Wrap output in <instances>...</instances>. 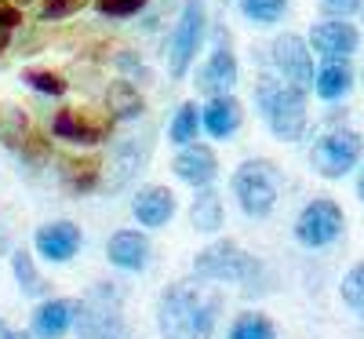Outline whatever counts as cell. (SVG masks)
Masks as SVG:
<instances>
[{"mask_svg":"<svg viewBox=\"0 0 364 339\" xmlns=\"http://www.w3.org/2000/svg\"><path fill=\"white\" fill-rule=\"evenodd\" d=\"M4 339H29L26 332H4Z\"/></svg>","mask_w":364,"mask_h":339,"instance_id":"cell-32","label":"cell"},{"mask_svg":"<svg viewBox=\"0 0 364 339\" xmlns=\"http://www.w3.org/2000/svg\"><path fill=\"white\" fill-rule=\"evenodd\" d=\"M66 182L73 190H91L99 182V165H66Z\"/></svg>","mask_w":364,"mask_h":339,"instance_id":"cell-28","label":"cell"},{"mask_svg":"<svg viewBox=\"0 0 364 339\" xmlns=\"http://www.w3.org/2000/svg\"><path fill=\"white\" fill-rule=\"evenodd\" d=\"M190 219L200 234H215L223 226V201L211 187H200V194L193 197V208H190Z\"/></svg>","mask_w":364,"mask_h":339,"instance_id":"cell-20","label":"cell"},{"mask_svg":"<svg viewBox=\"0 0 364 339\" xmlns=\"http://www.w3.org/2000/svg\"><path fill=\"white\" fill-rule=\"evenodd\" d=\"M233 84H237V58L230 51V37L219 29L215 33V51H211V58L204 63V70L197 77V88L204 91V95H230Z\"/></svg>","mask_w":364,"mask_h":339,"instance_id":"cell-10","label":"cell"},{"mask_svg":"<svg viewBox=\"0 0 364 339\" xmlns=\"http://www.w3.org/2000/svg\"><path fill=\"white\" fill-rule=\"evenodd\" d=\"M87 4V0H44L41 8V19L44 22H55V19H70L73 11H80Z\"/></svg>","mask_w":364,"mask_h":339,"instance_id":"cell-30","label":"cell"},{"mask_svg":"<svg viewBox=\"0 0 364 339\" xmlns=\"http://www.w3.org/2000/svg\"><path fill=\"white\" fill-rule=\"evenodd\" d=\"M339 234H343V208L328 197L310 201L295 219V237L306 244V249H324V244H331Z\"/></svg>","mask_w":364,"mask_h":339,"instance_id":"cell-8","label":"cell"},{"mask_svg":"<svg viewBox=\"0 0 364 339\" xmlns=\"http://www.w3.org/2000/svg\"><path fill=\"white\" fill-rule=\"evenodd\" d=\"M171 168H175V175L182 179V182H190V187H211V179L219 175V161H215V153H211L208 146H200V142H186L182 146V153L171 161Z\"/></svg>","mask_w":364,"mask_h":339,"instance_id":"cell-13","label":"cell"},{"mask_svg":"<svg viewBox=\"0 0 364 339\" xmlns=\"http://www.w3.org/2000/svg\"><path fill=\"white\" fill-rule=\"evenodd\" d=\"M197 132H200V113H197V103L178 106V113L171 117V128H168L171 142H175V146H186V142H193V139H197Z\"/></svg>","mask_w":364,"mask_h":339,"instance_id":"cell-23","label":"cell"},{"mask_svg":"<svg viewBox=\"0 0 364 339\" xmlns=\"http://www.w3.org/2000/svg\"><path fill=\"white\" fill-rule=\"evenodd\" d=\"M321 99H343L346 91L353 88V70H350V63L346 58H328V63L314 73V84H310Z\"/></svg>","mask_w":364,"mask_h":339,"instance_id":"cell-18","label":"cell"},{"mask_svg":"<svg viewBox=\"0 0 364 339\" xmlns=\"http://www.w3.org/2000/svg\"><path fill=\"white\" fill-rule=\"evenodd\" d=\"M343 299L350 306H364V263H357L346 277H343Z\"/></svg>","mask_w":364,"mask_h":339,"instance_id":"cell-29","label":"cell"},{"mask_svg":"<svg viewBox=\"0 0 364 339\" xmlns=\"http://www.w3.org/2000/svg\"><path fill=\"white\" fill-rule=\"evenodd\" d=\"M233 194L245 208V215L252 219H262V215L273 212L281 194V172L273 168L269 161H245L233 172Z\"/></svg>","mask_w":364,"mask_h":339,"instance_id":"cell-4","label":"cell"},{"mask_svg":"<svg viewBox=\"0 0 364 339\" xmlns=\"http://www.w3.org/2000/svg\"><path fill=\"white\" fill-rule=\"evenodd\" d=\"M200 41H204V0H186L178 22H175V33L168 41V70L175 80L186 77L190 63L197 58Z\"/></svg>","mask_w":364,"mask_h":339,"instance_id":"cell-6","label":"cell"},{"mask_svg":"<svg viewBox=\"0 0 364 339\" xmlns=\"http://www.w3.org/2000/svg\"><path fill=\"white\" fill-rule=\"evenodd\" d=\"M51 132L58 135V139H66V142H80V146H95V142H102V125H91L87 117H80V113H73V110H63L55 120H51Z\"/></svg>","mask_w":364,"mask_h":339,"instance_id":"cell-19","label":"cell"},{"mask_svg":"<svg viewBox=\"0 0 364 339\" xmlns=\"http://www.w3.org/2000/svg\"><path fill=\"white\" fill-rule=\"evenodd\" d=\"M80 241H84V237H80V226L70 223V219L48 223V226H41L37 237H33L37 252H41L48 263H70V259L77 256V249H80Z\"/></svg>","mask_w":364,"mask_h":339,"instance_id":"cell-12","label":"cell"},{"mask_svg":"<svg viewBox=\"0 0 364 339\" xmlns=\"http://www.w3.org/2000/svg\"><path fill=\"white\" fill-rule=\"evenodd\" d=\"M73 318H77L73 299H51L33 314V335L37 339H58L73 328Z\"/></svg>","mask_w":364,"mask_h":339,"instance_id":"cell-16","label":"cell"},{"mask_svg":"<svg viewBox=\"0 0 364 339\" xmlns=\"http://www.w3.org/2000/svg\"><path fill=\"white\" fill-rule=\"evenodd\" d=\"M146 4H149V0H95L99 15H106V19H132V15H139Z\"/></svg>","mask_w":364,"mask_h":339,"instance_id":"cell-27","label":"cell"},{"mask_svg":"<svg viewBox=\"0 0 364 339\" xmlns=\"http://www.w3.org/2000/svg\"><path fill=\"white\" fill-rule=\"evenodd\" d=\"M310 44L314 51H321L324 58H350L360 44V33L346 22V19H328V22H317L314 33H310Z\"/></svg>","mask_w":364,"mask_h":339,"instance_id":"cell-11","label":"cell"},{"mask_svg":"<svg viewBox=\"0 0 364 339\" xmlns=\"http://www.w3.org/2000/svg\"><path fill=\"white\" fill-rule=\"evenodd\" d=\"M230 339H273V321L266 314H240L230 328Z\"/></svg>","mask_w":364,"mask_h":339,"instance_id":"cell-24","label":"cell"},{"mask_svg":"<svg viewBox=\"0 0 364 339\" xmlns=\"http://www.w3.org/2000/svg\"><path fill=\"white\" fill-rule=\"evenodd\" d=\"M106 106H109V117H117V120H135V117L146 110L142 95H139L128 80H113V84H109Z\"/></svg>","mask_w":364,"mask_h":339,"instance_id":"cell-21","label":"cell"},{"mask_svg":"<svg viewBox=\"0 0 364 339\" xmlns=\"http://www.w3.org/2000/svg\"><path fill=\"white\" fill-rule=\"evenodd\" d=\"M200 125L215 139H230L240 128V103L233 95H211V103L200 113Z\"/></svg>","mask_w":364,"mask_h":339,"instance_id":"cell-17","label":"cell"},{"mask_svg":"<svg viewBox=\"0 0 364 339\" xmlns=\"http://www.w3.org/2000/svg\"><path fill=\"white\" fill-rule=\"evenodd\" d=\"M259 270V259L248 256L237 241H215L193 259V273L204 281H255Z\"/></svg>","mask_w":364,"mask_h":339,"instance_id":"cell-5","label":"cell"},{"mask_svg":"<svg viewBox=\"0 0 364 339\" xmlns=\"http://www.w3.org/2000/svg\"><path fill=\"white\" fill-rule=\"evenodd\" d=\"M113 339H128V335H124V332H117V335H113Z\"/></svg>","mask_w":364,"mask_h":339,"instance_id":"cell-35","label":"cell"},{"mask_svg":"<svg viewBox=\"0 0 364 339\" xmlns=\"http://www.w3.org/2000/svg\"><path fill=\"white\" fill-rule=\"evenodd\" d=\"M175 208L178 204H175V194L168 187H146V190H139V197L132 204L135 219L142 226H164L171 215H175Z\"/></svg>","mask_w":364,"mask_h":339,"instance_id":"cell-15","label":"cell"},{"mask_svg":"<svg viewBox=\"0 0 364 339\" xmlns=\"http://www.w3.org/2000/svg\"><path fill=\"white\" fill-rule=\"evenodd\" d=\"M310 161H314V172L324 175V179H343L357 161H360V135L343 128V132H328L317 139L314 153H310Z\"/></svg>","mask_w":364,"mask_h":339,"instance_id":"cell-7","label":"cell"},{"mask_svg":"<svg viewBox=\"0 0 364 339\" xmlns=\"http://www.w3.org/2000/svg\"><path fill=\"white\" fill-rule=\"evenodd\" d=\"M26 84L41 91V95H66V80L48 70H26Z\"/></svg>","mask_w":364,"mask_h":339,"instance_id":"cell-26","label":"cell"},{"mask_svg":"<svg viewBox=\"0 0 364 339\" xmlns=\"http://www.w3.org/2000/svg\"><path fill=\"white\" fill-rule=\"evenodd\" d=\"M321 8L331 19H350L353 11H360V0H321Z\"/></svg>","mask_w":364,"mask_h":339,"instance_id":"cell-31","label":"cell"},{"mask_svg":"<svg viewBox=\"0 0 364 339\" xmlns=\"http://www.w3.org/2000/svg\"><path fill=\"white\" fill-rule=\"evenodd\" d=\"M259 110L269 120L273 135L284 142H295L306 132V91L288 80L262 77L259 80Z\"/></svg>","mask_w":364,"mask_h":339,"instance_id":"cell-2","label":"cell"},{"mask_svg":"<svg viewBox=\"0 0 364 339\" xmlns=\"http://www.w3.org/2000/svg\"><path fill=\"white\" fill-rule=\"evenodd\" d=\"M120 311H124V296H120V288H113L109 281L95 285L84 303H77V335L80 339H113L117 332H124V318H120Z\"/></svg>","mask_w":364,"mask_h":339,"instance_id":"cell-3","label":"cell"},{"mask_svg":"<svg viewBox=\"0 0 364 339\" xmlns=\"http://www.w3.org/2000/svg\"><path fill=\"white\" fill-rule=\"evenodd\" d=\"M106 256H109V263L120 266V270H142V266L149 263V241H146L139 230H120V234L109 237Z\"/></svg>","mask_w":364,"mask_h":339,"instance_id":"cell-14","label":"cell"},{"mask_svg":"<svg viewBox=\"0 0 364 339\" xmlns=\"http://www.w3.org/2000/svg\"><path fill=\"white\" fill-rule=\"evenodd\" d=\"M11 270H15V281H18V288H22L26 296H44V292H48L44 277H41L37 266H33V256H29L26 249L11 252Z\"/></svg>","mask_w":364,"mask_h":339,"instance_id":"cell-22","label":"cell"},{"mask_svg":"<svg viewBox=\"0 0 364 339\" xmlns=\"http://www.w3.org/2000/svg\"><path fill=\"white\" fill-rule=\"evenodd\" d=\"M273 66H277V73H281L288 84H295V88H302V91L314 84V58H310V48H306V41L295 37V33H284V37L273 41Z\"/></svg>","mask_w":364,"mask_h":339,"instance_id":"cell-9","label":"cell"},{"mask_svg":"<svg viewBox=\"0 0 364 339\" xmlns=\"http://www.w3.org/2000/svg\"><path fill=\"white\" fill-rule=\"evenodd\" d=\"M288 8V0H240V11H245L252 22L259 26H269V22H277Z\"/></svg>","mask_w":364,"mask_h":339,"instance_id":"cell-25","label":"cell"},{"mask_svg":"<svg viewBox=\"0 0 364 339\" xmlns=\"http://www.w3.org/2000/svg\"><path fill=\"white\" fill-rule=\"evenodd\" d=\"M4 332H8V325H4V321H0V339H4Z\"/></svg>","mask_w":364,"mask_h":339,"instance_id":"cell-34","label":"cell"},{"mask_svg":"<svg viewBox=\"0 0 364 339\" xmlns=\"http://www.w3.org/2000/svg\"><path fill=\"white\" fill-rule=\"evenodd\" d=\"M223 296L219 288L197 281H175L161 292L157 303V328L164 339H211L219 321Z\"/></svg>","mask_w":364,"mask_h":339,"instance_id":"cell-1","label":"cell"},{"mask_svg":"<svg viewBox=\"0 0 364 339\" xmlns=\"http://www.w3.org/2000/svg\"><path fill=\"white\" fill-rule=\"evenodd\" d=\"M357 194H360V201H364V172H360V182H357Z\"/></svg>","mask_w":364,"mask_h":339,"instance_id":"cell-33","label":"cell"}]
</instances>
